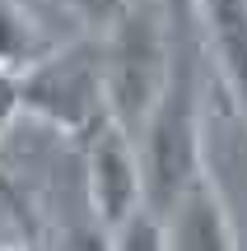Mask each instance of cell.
<instances>
[{"mask_svg":"<svg viewBox=\"0 0 247 251\" xmlns=\"http://www.w3.org/2000/svg\"><path fill=\"white\" fill-rule=\"evenodd\" d=\"M196 42L247 126V0H196Z\"/></svg>","mask_w":247,"mask_h":251,"instance_id":"cell-4","label":"cell"},{"mask_svg":"<svg viewBox=\"0 0 247 251\" xmlns=\"http://www.w3.org/2000/svg\"><path fill=\"white\" fill-rule=\"evenodd\" d=\"M47 51H52V42L37 33L33 19H28L14 0H0V70L24 75L28 65L42 61Z\"/></svg>","mask_w":247,"mask_h":251,"instance_id":"cell-6","label":"cell"},{"mask_svg":"<svg viewBox=\"0 0 247 251\" xmlns=\"http://www.w3.org/2000/svg\"><path fill=\"white\" fill-rule=\"evenodd\" d=\"M84 149V196L89 214L103 233H117L131 214L145 209V172H140V149L136 135H126L117 121L98 126Z\"/></svg>","mask_w":247,"mask_h":251,"instance_id":"cell-3","label":"cell"},{"mask_svg":"<svg viewBox=\"0 0 247 251\" xmlns=\"http://www.w3.org/2000/svg\"><path fill=\"white\" fill-rule=\"evenodd\" d=\"M0 251H33V247H28V242H14V247H0Z\"/></svg>","mask_w":247,"mask_h":251,"instance_id":"cell-10","label":"cell"},{"mask_svg":"<svg viewBox=\"0 0 247 251\" xmlns=\"http://www.w3.org/2000/svg\"><path fill=\"white\" fill-rule=\"evenodd\" d=\"M182 28L192 24H168V14L149 5H126L121 19H112L98 33L103 75H108V117L126 135H140V126L164 98Z\"/></svg>","mask_w":247,"mask_h":251,"instance_id":"cell-1","label":"cell"},{"mask_svg":"<svg viewBox=\"0 0 247 251\" xmlns=\"http://www.w3.org/2000/svg\"><path fill=\"white\" fill-rule=\"evenodd\" d=\"M24 117V102H19V75L0 70V140H5V130Z\"/></svg>","mask_w":247,"mask_h":251,"instance_id":"cell-9","label":"cell"},{"mask_svg":"<svg viewBox=\"0 0 247 251\" xmlns=\"http://www.w3.org/2000/svg\"><path fill=\"white\" fill-rule=\"evenodd\" d=\"M65 5H70L75 14H84V19H89V24L103 33L112 19H121V9H126L131 0H65Z\"/></svg>","mask_w":247,"mask_h":251,"instance_id":"cell-8","label":"cell"},{"mask_svg":"<svg viewBox=\"0 0 247 251\" xmlns=\"http://www.w3.org/2000/svg\"><path fill=\"white\" fill-rule=\"evenodd\" d=\"M164 237H168V251H238L233 214L224 205L220 186H215L210 168L168 205Z\"/></svg>","mask_w":247,"mask_h":251,"instance_id":"cell-5","label":"cell"},{"mask_svg":"<svg viewBox=\"0 0 247 251\" xmlns=\"http://www.w3.org/2000/svg\"><path fill=\"white\" fill-rule=\"evenodd\" d=\"M19 102L28 117L47 121L52 130L84 144L98 126H108V75H103L98 33L52 47L42 61L19 75Z\"/></svg>","mask_w":247,"mask_h":251,"instance_id":"cell-2","label":"cell"},{"mask_svg":"<svg viewBox=\"0 0 247 251\" xmlns=\"http://www.w3.org/2000/svg\"><path fill=\"white\" fill-rule=\"evenodd\" d=\"M108 251H168V237H164V219L154 209H140L131 214L117 233H108Z\"/></svg>","mask_w":247,"mask_h":251,"instance_id":"cell-7","label":"cell"}]
</instances>
